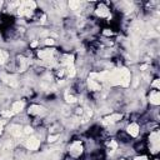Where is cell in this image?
Instances as JSON below:
<instances>
[{"mask_svg": "<svg viewBox=\"0 0 160 160\" xmlns=\"http://www.w3.org/2000/svg\"><path fill=\"white\" fill-rule=\"evenodd\" d=\"M54 39H51V38H48V39H45V44L46 45H54Z\"/></svg>", "mask_w": 160, "mask_h": 160, "instance_id": "cell-20", "label": "cell"}, {"mask_svg": "<svg viewBox=\"0 0 160 160\" xmlns=\"http://www.w3.org/2000/svg\"><path fill=\"white\" fill-rule=\"evenodd\" d=\"M22 109H24V102H22V101H15V102H12V106H11V111H12L14 114H18V112H20Z\"/></svg>", "mask_w": 160, "mask_h": 160, "instance_id": "cell-12", "label": "cell"}, {"mask_svg": "<svg viewBox=\"0 0 160 160\" xmlns=\"http://www.w3.org/2000/svg\"><path fill=\"white\" fill-rule=\"evenodd\" d=\"M24 132L25 134H31L32 132V128L31 126H25L24 128Z\"/></svg>", "mask_w": 160, "mask_h": 160, "instance_id": "cell-21", "label": "cell"}, {"mask_svg": "<svg viewBox=\"0 0 160 160\" xmlns=\"http://www.w3.org/2000/svg\"><path fill=\"white\" fill-rule=\"evenodd\" d=\"M155 90H159V88H160V82H159V79H155L154 81H152V85H151Z\"/></svg>", "mask_w": 160, "mask_h": 160, "instance_id": "cell-18", "label": "cell"}, {"mask_svg": "<svg viewBox=\"0 0 160 160\" xmlns=\"http://www.w3.org/2000/svg\"><path fill=\"white\" fill-rule=\"evenodd\" d=\"M52 55H54V49H44V50H40L38 52V56L41 60H46V61L52 59Z\"/></svg>", "mask_w": 160, "mask_h": 160, "instance_id": "cell-4", "label": "cell"}, {"mask_svg": "<svg viewBox=\"0 0 160 160\" xmlns=\"http://www.w3.org/2000/svg\"><path fill=\"white\" fill-rule=\"evenodd\" d=\"M65 100H66V102H70V104L76 102V98L74 95H69V94H65Z\"/></svg>", "mask_w": 160, "mask_h": 160, "instance_id": "cell-14", "label": "cell"}, {"mask_svg": "<svg viewBox=\"0 0 160 160\" xmlns=\"http://www.w3.org/2000/svg\"><path fill=\"white\" fill-rule=\"evenodd\" d=\"M128 134L130 135V136H132V138H136L138 135H139V131H140V128H139V125L136 124V122H131L129 126H128Z\"/></svg>", "mask_w": 160, "mask_h": 160, "instance_id": "cell-7", "label": "cell"}, {"mask_svg": "<svg viewBox=\"0 0 160 160\" xmlns=\"http://www.w3.org/2000/svg\"><path fill=\"white\" fill-rule=\"evenodd\" d=\"M36 45H38V42H36V41H34V42H32V44H31V46H32V48H35V46H36Z\"/></svg>", "mask_w": 160, "mask_h": 160, "instance_id": "cell-25", "label": "cell"}, {"mask_svg": "<svg viewBox=\"0 0 160 160\" xmlns=\"http://www.w3.org/2000/svg\"><path fill=\"white\" fill-rule=\"evenodd\" d=\"M9 132L12 135V136H15V138H18V136H20L24 131H22V128L20 126V125H18V124H14V125H11L10 128H9Z\"/></svg>", "mask_w": 160, "mask_h": 160, "instance_id": "cell-8", "label": "cell"}, {"mask_svg": "<svg viewBox=\"0 0 160 160\" xmlns=\"http://www.w3.org/2000/svg\"><path fill=\"white\" fill-rule=\"evenodd\" d=\"M134 160H148V156H145V155H141V156H136Z\"/></svg>", "mask_w": 160, "mask_h": 160, "instance_id": "cell-22", "label": "cell"}, {"mask_svg": "<svg viewBox=\"0 0 160 160\" xmlns=\"http://www.w3.org/2000/svg\"><path fill=\"white\" fill-rule=\"evenodd\" d=\"M28 112H29L30 115H36V116H39V115H41V114L45 112V109H44L42 106H40V105H31V106L29 108Z\"/></svg>", "mask_w": 160, "mask_h": 160, "instance_id": "cell-6", "label": "cell"}, {"mask_svg": "<svg viewBox=\"0 0 160 160\" xmlns=\"http://www.w3.org/2000/svg\"><path fill=\"white\" fill-rule=\"evenodd\" d=\"M2 130H4V122L0 120V134L2 132Z\"/></svg>", "mask_w": 160, "mask_h": 160, "instance_id": "cell-23", "label": "cell"}, {"mask_svg": "<svg viewBox=\"0 0 160 160\" xmlns=\"http://www.w3.org/2000/svg\"><path fill=\"white\" fill-rule=\"evenodd\" d=\"M69 6H70L72 10H78V8L80 6V2H79V1H74V0H71V1L69 2Z\"/></svg>", "mask_w": 160, "mask_h": 160, "instance_id": "cell-16", "label": "cell"}, {"mask_svg": "<svg viewBox=\"0 0 160 160\" xmlns=\"http://www.w3.org/2000/svg\"><path fill=\"white\" fill-rule=\"evenodd\" d=\"M104 34H105V35H111L112 32H111V31H108V30H105V31H104Z\"/></svg>", "mask_w": 160, "mask_h": 160, "instance_id": "cell-24", "label": "cell"}, {"mask_svg": "<svg viewBox=\"0 0 160 160\" xmlns=\"http://www.w3.org/2000/svg\"><path fill=\"white\" fill-rule=\"evenodd\" d=\"M0 5H1V2H0Z\"/></svg>", "mask_w": 160, "mask_h": 160, "instance_id": "cell-27", "label": "cell"}, {"mask_svg": "<svg viewBox=\"0 0 160 160\" xmlns=\"http://www.w3.org/2000/svg\"><path fill=\"white\" fill-rule=\"evenodd\" d=\"M69 152H70V155L72 158H79L81 155V152H82V145H81V142L80 141H74L71 144L70 149H69Z\"/></svg>", "mask_w": 160, "mask_h": 160, "instance_id": "cell-2", "label": "cell"}, {"mask_svg": "<svg viewBox=\"0 0 160 160\" xmlns=\"http://www.w3.org/2000/svg\"><path fill=\"white\" fill-rule=\"evenodd\" d=\"M160 135H159V131H152L150 134V138H149V142H150V151L151 154H158L159 151V148H160Z\"/></svg>", "mask_w": 160, "mask_h": 160, "instance_id": "cell-1", "label": "cell"}, {"mask_svg": "<svg viewBox=\"0 0 160 160\" xmlns=\"http://www.w3.org/2000/svg\"><path fill=\"white\" fill-rule=\"evenodd\" d=\"M1 115H2V116H8V118H10V116L14 115V112L10 111V110H9V111H1Z\"/></svg>", "mask_w": 160, "mask_h": 160, "instance_id": "cell-19", "label": "cell"}, {"mask_svg": "<svg viewBox=\"0 0 160 160\" xmlns=\"http://www.w3.org/2000/svg\"><path fill=\"white\" fill-rule=\"evenodd\" d=\"M25 145H26V148H28L29 150H38L39 146H40V140H39L38 138H35V136H30V138L26 140Z\"/></svg>", "mask_w": 160, "mask_h": 160, "instance_id": "cell-3", "label": "cell"}, {"mask_svg": "<svg viewBox=\"0 0 160 160\" xmlns=\"http://www.w3.org/2000/svg\"><path fill=\"white\" fill-rule=\"evenodd\" d=\"M120 160H125V159H120Z\"/></svg>", "mask_w": 160, "mask_h": 160, "instance_id": "cell-26", "label": "cell"}, {"mask_svg": "<svg viewBox=\"0 0 160 160\" xmlns=\"http://www.w3.org/2000/svg\"><path fill=\"white\" fill-rule=\"evenodd\" d=\"M121 119H122V115L121 114H111V115H109V116L105 118L106 122H110V124H114V122H116V121H119Z\"/></svg>", "mask_w": 160, "mask_h": 160, "instance_id": "cell-10", "label": "cell"}, {"mask_svg": "<svg viewBox=\"0 0 160 160\" xmlns=\"http://www.w3.org/2000/svg\"><path fill=\"white\" fill-rule=\"evenodd\" d=\"M68 74H69V76H70V78L75 76V74H76L75 65H69V66H68Z\"/></svg>", "mask_w": 160, "mask_h": 160, "instance_id": "cell-13", "label": "cell"}, {"mask_svg": "<svg viewBox=\"0 0 160 160\" xmlns=\"http://www.w3.org/2000/svg\"><path fill=\"white\" fill-rule=\"evenodd\" d=\"M6 59H8V52L4 50H0V64H4Z\"/></svg>", "mask_w": 160, "mask_h": 160, "instance_id": "cell-15", "label": "cell"}, {"mask_svg": "<svg viewBox=\"0 0 160 160\" xmlns=\"http://www.w3.org/2000/svg\"><path fill=\"white\" fill-rule=\"evenodd\" d=\"M88 86H89V89L92 90V91H100V90H101L100 82L96 81V80H92V79H89V80H88Z\"/></svg>", "mask_w": 160, "mask_h": 160, "instance_id": "cell-9", "label": "cell"}, {"mask_svg": "<svg viewBox=\"0 0 160 160\" xmlns=\"http://www.w3.org/2000/svg\"><path fill=\"white\" fill-rule=\"evenodd\" d=\"M149 101L152 105H159L160 104V92H159V90H155V89L154 90H150Z\"/></svg>", "mask_w": 160, "mask_h": 160, "instance_id": "cell-5", "label": "cell"}, {"mask_svg": "<svg viewBox=\"0 0 160 160\" xmlns=\"http://www.w3.org/2000/svg\"><path fill=\"white\" fill-rule=\"evenodd\" d=\"M59 139V135L56 134V135H49V138H48V141L49 142H54V141H56Z\"/></svg>", "mask_w": 160, "mask_h": 160, "instance_id": "cell-17", "label": "cell"}, {"mask_svg": "<svg viewBox=\"0 0 160 160\" xmlns=\"http://www.w3.org/2000/svg\"><path fill=\"white\" fill-rule=\"evenodd\" d=\"M96 14H98V16H100V18H106V16L109 15V10H108V8H106L105 5H100V6L96 9Z\"/></svg>", "mask_w": 160, "mask_h": 160, "instance_id": "cell-11", "label": "cell"}]
</instances>
